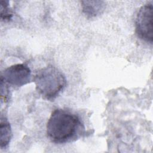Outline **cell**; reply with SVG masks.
I'll return each instance as SVG.
<instances>
[{
  "label": "cell",
  "mask_w": 153,
  "mask_h": 153,
  "mask_svg": "<svg viewBox=\"0 0 153 153\" xmlns=\"http://www.w3.org/2000/svg\"><path fill=\"white\" fill-rule=\"evenodd\" d=\"M1 78L11 85L21 87L30 81L31 71L26 65H14L3 72Z\"/></svg>",
  "instance_id": "277c9868"
},
{
  "label": "cell",
  "mask_w": 153,
  "mask_h": 153,
  "mask_svg": "<svg viewBox=\"0 0 153 153\" xmlns=\"http://www.w3.org/2000/svg\"><path fill=\"white\" fill-rule=\"evenodd\" d=\"M83 130V124L76 115L62 109L54 110L47 124L48 137L57 144L75 140Z\"/></svg>",
  "instance_id": "6da1fadb"
},
{
  "label": "cell",
  "mask_w": 153,
  "mask_h": 153,
  "mask_svg": "<svg viewBox=\"0 0 153 153\" xmlns=\"http://www.w3.org/2000/svg\"><path fill=\"white\" fill-rule=\"evenodd\" d=\"M82 11L88 17H94L100 14L105 8L102 1H82L81 2Z\"/></svg>",
  "instance_id": "5b68a950"
},
{
  "label": "cell",
  "mask_w": 153,
  "mask_h": 153,
  "mask_svg": "<svg viewBox=\"0 0 153 153\" xmlns=\"http://www.w3.org/2000/svg\"><path fill=\"white\" fill-rule=\"evenodd\" d=\"M13 13L9 8V2L8 1H1V19L4 22L9 21L11 19Z\"/></svg>",
  "instance_id": "52a82bcc"
},
{
  "label": "cell",
  "mask_w": 153,
  "mask_h": 153,
  "mask_svg": "<svg viewBox=\"0 0 153 153\" xmlns=\"http://www.w3.org/2000/svg\"><path fill=\"white\" fill-rule=\"evenodd\" d=\"M0 145L1 148H6L11 140L12 137V131L10 123L5 117H1L0 123Z\"/></svg>",
  "instance_id": "8992f818"
},
{
  "label": "cell",
  "mask_w": 153,
  "mask_h": 153,
  "mask_svg": "<svg viewBox=\"0 0 153 153\" xmlns=\"http://www.w3.org/2000/svg\"><path fill=\"white\" fill-rule=\"evenodd\" d=\"M148 2L139 10L136 19V32L142 40L152 43L153 41V5Z\"/></svg>",
  "instance_id": "3957f363"
},
{
  "label": "cell",
  "mask_w": 153,
  "mask_h": 153,
  "mask_svg": "<svg viewBox=\"0 0 153 153\" xmlns=\"http://www.w3.org/2000/svg\"><path fill=\"white\" fill-rule=\"evenodd\" d=\"M36 89L42 97L53 101L63 90L66 79L63 74L51 65L40 69L35 75Z\"/></svg>",
  "instance_id": "7a4b0ae2"
}]
</instances>
